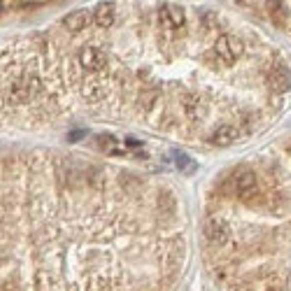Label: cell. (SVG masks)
Wrapping results in <instances>:
<instances>
[{"instance_id": "30bf717a", "label": "cell", "mask_w": 291, "mask_h": 291, "mask_svg": "<svg viewBox=\"0 0 291 291\" xmlns=\"http://www.w3.org/2000/svg\"><path fill=\"white\" fill-rule=\"evenodd\" d=\"M114 5L112 2H100V5L96 7L94 12V21L98 24L100 28H110L112 24H114Z\"/></svg>"}, {"instance_id": "2e32d148", "label": "cell", "mask_w": 291, "mask_h": 291, "mask_svg": "<svg viewBox=\"0 0 291 291\" xmlns=\"http://www.w3.org/2000/svg\"><path fill=\"white\" fill-rule=\"evenodd\" d=\"M126 144H128V147H140V140H133V138H126Z\"/></svg>"}, {"instance_id": "7a4b0ae2", "label": "cell", "mask_w": 291, "mask_h": 291, "mask_svg": "<svg viewBox=\"0 0 291 291\" xmlns=\"http://www.w3.org/2000/svg\"><path fill=\"white\" fill-rule=\"evenodd\" d=\"M35 94V84L28 77H19V80H10L7 86L2 88V100L10 105H21V102L30 100Z\"/></svg>"}, {"instance_id": "8fae6325", "label": "cell", "mask_w": 291, "mask_h": 291, "mask_svg": "<svg viewBox=\"0 0 291 291\" xmlns=\"http://www.w3.org/2000/svg\"><path fill=\"white\" fill-rule=\"evenodd\" d=\"M172 163H175V168L180 170V172H184V175H194L198 170V163L191 158V156L182 154V152H172Z\"/></svg>"}, {"instance_id": "8992f818", "label": "cell", "mask_w": 291, "mask_h": 291, "mask_svg": "<svg viewBox=\"0 0 291 291\" xmlns=\"http://www.w3.org/2000/svg\"><path fill=\"white\" fill-rule=\"evenodd\" d=\"M80 63L82 68L88 70V72H98V70H102L108 66V56L98 47H84L80 52Z\"/></svg>"}, {"instance_id": "3957f363", "label": "cell", "mask_w": 291, "mask_h": 291, "mask_svg": "<svg viewBox=\"0 0 291 291\" xmlns=\"http://www.w3.org/2000/svg\"><path fill=\"white\" fill-rule=\"evenodd\" d=\"M242 42L238 40L236 35H222L217 42H214V54L222 58L224 63H233L242 56Z\"/></svg>"}, {"instance_id": "9a60e30c", "label": "cell", "mask_w": 291, "mask_h": 291, "mask_svg": "<svg viewBox=\"0 0 291 291\" xmlns=\"http://www.w3.org/2000/svg\"><path fill=\"white\" fill-rule=\"evenodd\" d=\"M84 138V130H72L70 133V142H74V140H82Z\"/></svg>"}, {"instance_id": "ba28073f", "label": "cell", "mask_w": 291, "mask_h": 291, "mask_svg": "<svg viewBox=\"0 0 291 291\" xmlns=\"http://www.w3.org/2000/svg\"><path fill=\"white\" fill-rule=\"evenodd\" d=\"M268 84H270L272 91L282 94V91H286V88L291 86V72L282 66V63H275L270 68V72H268Z\"/></svg>"}, {"instance_id": "6da1fadb", "label": "cell", "mask_w": 291, "mask_h": 291, "mask_svg": "<svg viewBox=\"0 0 291 291\" xmlns=\"http://www.w3.org/2000/svg\"><path fill=\"white\" fill-rule=\"evenodd\" d=\"M224 194L228 196H238L242 200H250L254 194H256V175L252 168H236L226 177V184H224Z\"/></svg>"}, {"instance_id": "5bb4252c", "label": "cell", "mask_w": 291, "mask_h": 291, "mask_svg": "<svg viewBox=\"0 0 291 291\" xmlns=\"http://www.w3.org/2000/svg\"><path fill=\"white\" fill-rule=\"evenodd\" d=\"M156 96H158L156 88H147V91H142V96H140V105H142V108H152V102H156Z\"/></svg>"}, {"instance_id": "277c9868", "label": "cell", "mask_w": 291, "mask_h": 291, "mask_svg": "<svg viewBox=\"0 0 291 291\" xmlns=\"http://www.w3.org/2000/svg\"><path fill=\"white\" fill-rule=\"evenodd\" d=\"M228 238H230L228 222H224V219H219V217L208 219V224H205V240H208V242L222 247V244L228 242Z\"/></svg>"}, {"instance_id": "52a82bcc", "label": "cell", "mask_w": 291, "mask_h": 291, "mask_svg": "<svg viewBox=\"0 0 291 291\" xmlns=\"http://www.w3.org/2000/svg\"><path fill=\"white\" fill-rule=\"evenodd\" d=\"M158 21H161L166 28H182L186 16H184V10L180 5L163 2V5L158 7Z\"/></svg>"}, {"instance_id": "5b68a950", "label": "cell", "mask_w": 291, "mask_h": 291, "mask_svg": "<svg viewBox=\"0 0 291 291\" xmlns=\"http://www.w3.org/2000/svg\"><path fill=\"white\" fill-rule=\"evenodd\" d=\"M244 130L240 128V126H233V124H224V126H219V128L212 130L210 136V144H214V147H230V144H236L240 138H242Z\"/></svg>"}, {"instance_id": "4fadbf2b", "label": "cell", "mask_w": 291, "mask_h": 291, "mask_svg": "<svg viewBox=\"0 0 291 291\" xmlns=\"http://www.w3.org/2000/svg\"><path fill=\"white\" fill-rule=\"evenodd\" d=\"M96 144L100 149H105V152H110V154H119V149H116V140L112 136H98L96 138Z\"/></svg>"}, {"instance_id": "9c48e42d", "label": "cell", "mask_w": 291, "mask_h": 291, "mask_svg": "<svg viewBox=\"0 0 291 291\" xmlns=\"http://www.w3.org/2000/svg\"><path fill=\"white\" fill-rule=\"evenodd\" d=\"M88 12L86 10H74V12H70L66 19H63V26H66V30H70V33H82L84 28L88 26Z\"/></svg>"}, {"instance_id": "7c38bea8", "label": "cell", "mask_w": 291, "mask_h": 291, "mask_svg": "<svg viewBox=\"0 0 291 291\" xmlns=\"http://www.w3.org/2000/svg\"><path fill=\"white\" fill-rule=\"evenodd\" d=\"M268 14H270V19L278 24V26H284L286 16H289V12H286L284 2H268Z\"/></svg>"}]
</instances>
